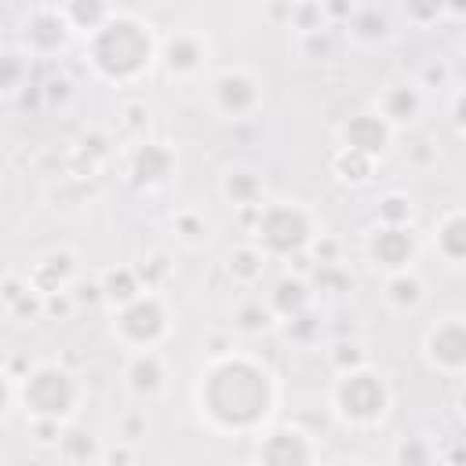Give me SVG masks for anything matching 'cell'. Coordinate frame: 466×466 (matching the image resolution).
<instances>
[{
    "label": "cell",
    "mask_w": 466,
    "mask_h": 466,
    "mask_svg": "<svg viewBox=\"0 0 466 466\" xmlns=\"http://www.w3.org/2000/svg\"><path fill=\"white\" fill-rule=\"evenodd\" d=\"M390 299H393L397 306H415V302L422 299V284H419L415 277H408V273H397V277L390 280Z\"/></svg>",
    "instance_id": "25"
},
{
    "label": "cell",
    "mask_w": 466,
    "mask_h": 466,
    "mask_svg": "<svg viewBox=\"0 0 466 466\" xmlns=\"http://www.w3.org/2000/svg\"><path fill=\"white\" fill-rule=\"evenodd\" d=\"M426 357L430 364L444 371L466 368V320L462 317H444L426 331Z\"/></svg>",
    "instance_id": "7"
},
{
    "label": "cell",
    "mask_w": 466,
    "mask_h": 466,
    "mask_svg": "<svg viewBox=\"0 0 466 466\" xmlns=\"http://www.w3.org/2000/svg\"><path fill=\"white\" fill-rule=\"evenodd\" d=\"M102 291H106V299H113V302H131L135 295H138V277H135V269H113V273H106V280H102Z\"/></svg>",
    "instance_id": "20"
},
{
    "label": "cell",
    "mask_w": 466,
    "mask_h": 466,
    "mask_svg": "<svg viewBox=\"0 0 466 466\" xmlns=\"http://www.w3.org/2000/svg\"><path fill=\"white\" fill-rule=\"evenodd\" d=\"M273 386L262 364L251 357H222L208 368L200 386V408L222 430H251L266 419Z\"/></svg>",
    "instance_id": "1"
},
{
    "label": "cell",
    "mask_w": 466,
    "mask_h": 466,
    "mask_svg": "<svg viewBox=\"0 0 466 466\" xmlns=\"http://www.w3.org/2000/svg\"><path fill=\"white\" fill-rule=\"evenodd\" d=\"M266 320H269L266 309H262V313H258V309H244V313H240V324H244V328H266Z\"/></svg>",
    "instance_id": "29"
},
{
    "label": "cell",
    "mask_w": 466,
    "mask_h": 466,
    "mask_svg": "<svg viewBox=\"0 0 466 466\" xmlns=\"http://www.w3.org/2000/svg\"><path fill=\"white\" fill-rule=\"evenodd\" d=\"M419 91L415 87H408V84H393V87H386V95H382V102H379V113L390 120V124H408V120H415L419 116Z\"/></svg>",
    "instance_id": "13"
},
{
    "label": "cell",
    "mask_w": 466,
    "mask_h": 466,
    "mask_svg": "<svg viewBox=\"0 0 466 466\" xmlns=\"http://www.w3.org/2000/svg\"><path fill=\"white\" fill-rule=\"evenodd\" d=\"M404 11L411 22H433L444 11V0H404Z\"/></svg>",
    "instance_id": "28"
},
{
    "label": "cell",
    "mask_w": 466,
    "mask_h": 466,
    "mask_svg": "<svg viewBox=\"0 0 466 466\" xmlns=\"http://www.w3.org/2000/svg\"><path fill=\"white\" fill-rule=\"evenodd\" d=\"M437 251L448 262H466V211H451L437 226Z\"/></svg>",
    "instance_id": "14"
},
{
    "label": "cell",
    "mask_w": 466,
    "mask_h": 466,
    "mask_svg": "<svg viewBox=\"0 0 466 466\" xmlns=\"http://www.w3.org/2000/svg\"><path fill=\"white\" fill-rule=\"evenodd\" d=\"M204 62V44L193 33H178L167 44V69L171 73H193Z\"/></svg>",
    "instance_id": "16"
},
{
    "label": "cell",
    "mask_w": 466,
    "mask_h": 466,
    "mask_svg": "<svg viewBox=\"0 0 466 466\" xmlns=\"http://www.w3.org/2000/svg\"><path fill=\"white\" fill-rule=\"evenodd\" d=\"M353 29H357L360 40H379V36H386V18L375 15V11H364V15L353 18Z\"/></svg>",
    "instance_id": "26"
},
{
    "label": "cell",
    "mask_w": 466,
    "mask_h": 466,
    "mask_svg": "<svg viewBox=\"0 0 466 466\" xmlns=\"http://www.w3.org/2000/svg\"><path fill=\"white\" fill-rule=\"evenodd\" d=\"M258 459L262 462H306L309 459V448H306V437L295 433V430H277L262 441L258 448Z\"/></svg>",
    "instance_id": "12"
},
{
    "label": "cell",
    "mask_w": 466,
    "mask_h": 466,
    "mask_svg": "<svg viewBox=\"0 0 466 466\" xmlns=\"http://www.w3.org/2000/svg\"><path fill=\"white\" fill-rule=\"evenodd\" d=\"M167 171H171V153L164 146H157V142L138 146V153H135V182H160V178H167Z\"/></svg>",
    "instance_id": "15"
},
{
    "label": "cell",
    "mask_w": 466,
    "mask_h": 466,
    "mask_svg": "<svg viewBox=\"0 0 466 466\" xmlns=\"http://www.w3.org/2000/svg\"><path fill=\"white\" fill-rule=\"evenodd\" d=\"M116 331L131 346H153L167 331V313L157 295H135L116 317Z\"/></svg>",
    "instance_id": "6"
},
{
    "label": "cell",
    "mask_w": 466,
    "mask_h": 466,
    "mask_svg": "<svg viewBox=\"0 0 466 466\" xmlns=\"http://www.w3.org/2000/svg\"><path fill=\"white\" fill-rule=\"evenodd\" d=\"M22 404L33 419H66L76 404V382L58 364H40L22 382Z\"/></svg>",
    "instance_id": "3"
},
{
    "label": "cell",
    "mask_w": 466,
    "mask_h": 466,
    "mask_svg": "<svg viewBox=\"0 0 466 466\" xmlns=\"http://www.w3.org/2000/svg\"><path fill=\"white\" fill-rule=\"evenodd\" d=\"M262 193V182L251 171H229L226 178V197H233V204H251Z\"/></svg>",
    "instance_id": "21"
},
{
    "label": "cell",
    "mask_w": 466,
    "mask_h": 466,
    "mask_svg": "<svg viewBox=\"0 0 466 466\" xmlns=\"http://www.w3.org/2000/svg\"><path fill=\"white\" fill-rule=\"evenodd\" d=\"M371 258L382 266V269H390V273H400L411 258H415V237H411V229L408 226H390V222H382L375 233H371Z\"/></svg>",
    "instance_id": "8"
},
{
    "label": "cell",
    "mask_w": 466,
    "mask_h": 466,
    "mask_svg": "<svg viewBox=\"0 0 466 466\" xmlns=\"http://www.w3.org/2000/svg\"><path fill=\"white\" fill-rule=\"evenodd\" d=\"M444 7L455 11V15H466V0H444Z\"/></svg>",
    "instance_id": "31"
},
{
    "label": "cell",
    "mask_w": 466,
    "mask_h": 466,
    "mask_svg": "<svg viewBox=\"0 0 466 466\" xmlns=\"http://www.w3.org/2000/svg\"><path fill=\"white\" fill-rule=\"evenodd\" d=\"M160 382H164V368H160L157 353H149V350L138 353V357L131 360V368H127V386H131L135 393H157Z\"/></svg>",
    "instance_id": "17"
},
{
    "label": "cell",
    "mask_w": 466,
    "mask_h": 466,
    "mask_svg": "<svg viewBox=\"0 0 466 466\" xmlns=\"http://www.w3.org/2000/svg\"><path fill=\"white\" fill-rule=\"evenodd\" d=\"M255 233H258L262 248L273 251V255L302 251V248L309 244V237H313V229H309V215H306L299 204H288V200L262 208Z\"/></svg>",
    "instance_id": "4"
},
{
    "label": "cell",
    "mask_w": 466,
    "mask_h": 466,
    "mask_svg": "<svg viewBox=\"0 0 466 466\" xmlns=\"http://www.w3.org/2000/svg\"><path fill=\"white\" fill-rule=\"evenodd\" d=\"M69 15L58 11H33L25 18V44L36 51H58L69 40Z\"/></svg>",
    "instance_id": "10"
},
{
    "label": "cell",
    "mask_w": 466,
    "mask_h": 466,
    "mask_svg": "<svg viewBox=\"0 0 466 466\" xmlns=\"http://www.w3.org/2000/svg\"><path fill=\"white\" fill-rule=\"evenodd\" d=\"M342 142H346L350 149H357V153L375 157V153H382L386 142H390V120H386L382 113H357V116H350V124L342 127Z\"/></svg>",
    "instance_id": "9"
},
{
    "label": "cell",
    "mask_w": 466,
    "mask_h": 466,
    "mask_svg": "<svg viewBox=\"0 0 466 466\" xmlns=\"http://www.w3.org/2000/svg\"><path fill=\"white\" fill-rule=\"evenodd\" d=\"M62 441V451L69 455V459H87L91 451H95V441L87 437V433H80V430H69L66 437H58Z\"/></svg>",
    "instance_id": "27"
},
{
    "label": "cell",
    "mask_w": 466,
    "mask_h": 466,
    "mask_svg": "<svg viewBox=\"0 0 466 466\" xmlns=\"http://www.w3.org/2000/svg\"><path fill=\"white\" fill-rule=\"evenodd\" d=\"M215 102H218L229 116H240V113H248V109L258 102V84H255L248 73H240V69L222 73V76L215 80Z\"/></svg>",
    "instance_id": "11"
},
{
    "label": "cell",
    "mask_w": 466,
    "mask_h": 466,
    "mask_svg": "<svg viewBox=\"0 0 466 466\" xmlns=\"http://www.w3.org/2000/svg\"><path fill=\"white\" fill-rule=\"evenodd\" d=\"M229 269H233V277H240V280H255V277L262 273V251H258V248H237V251L229 255Z\"/></svg>",
    "instance_id": "23"
},
{
    "label": "cell",
    "mask_w": 466,
    "mask_h": 466,
    "mask_svg": "<svg viewBox=\"0 0 466 466\" xmlns=\"http://www.w3.org/2000/svg\"><path fill=\"white\" fill-rule=\"evenodd\" d=\"M306 284L302 280H280L277 288H273V309L277 313H284V317H295L302 306H306Z\"/></svg>",
    "instance_id": "19"
},
{
    "label": "cell",
    "mask_w": 466,
    "mask_h": 466,
    "mask_svg": "<svg viewBox=\"0 0 466 466\" xmlns=\"http://www.w3.org/2000/svg\"><path fill=\"white\" fill-rule=\"evenodd\" d=\"M91 66L109 80H135L153 62V36L138 18H109L87 40Z\"/></svg>",
    "instance_id": "2"
},
{
    "label": "cell",
    "mask_w": 466,
    "mask_h": 466,
    "mask_svg": "<svg viewBox=\"0 0 466 466\" xmlns=\"http://www.w3.org/2000/svg\"><path fill=\"white\" fill-rule=\"evenodd\" d=\"M335 404L342 411V419L350 422H375L386 404H390V393H386V382L375 375V371H346L335 386Z\"/></svg>",
    "instance_id": "5"
},
{
    "label": "cell",
    "mask_w": 466,
    "mask_h": 466,
    "mask_svg": "<svg viewBox=\"0 0 466 466\" xmlns=\"http://www.w3.org/2000/svg\"><path fill=\"white\" fill-rule=\"evenodd\" d=\"M379 218L390 222V226H404V222L411 218V204H408V197H400V193L382 197V200H379Z\"/></svg>",
    "instance_id": "24"
},
{
    "label": "cell",
    "mask_w": 466,
    "mask_h": 466,
    "mask_svg": "<svg viewBox=\"0 0 466 466\" xmlns=\"http://www.w3.org/2000/svg\"><path fill=\"white\" fill-rule=\"evenodd\" d=\"M66 15H69L73 25L95 33L98 25L109 22V4H106V0H69V11H66Z\"/></svg>",
    "instance_id": "18"
},
{
    "label": "cell",
    "mask_w": 466,
    "mask_h": 466,
    "mask_svg": "<svg viewBox=\"0 0 466 466\" xmlns=\"http://www.w3.org/2000/svg\"><path fill=\"white\" fill-rule=\"evenodd\" d=\"M328 11L331 15H346V0H328Z\"/></svg>",
    "instance_id": "32"
},
{
    "label": "cell",
    "mask_w": 466,
    "mask_h": 466,
    "mask_svg": "<svg viewBox=\"0 0 466 466\" xmlns=\"http://www.w3.org/2000/svg\"><path fill=\"white\" fill-rule=\"evenodd\" d=\"M455 124H459V127L466 131V91H462V95L455 98Z\"/></svg>",
    "instance_id": "30"
},
{
    "label": "cell",
    "mask_w": 466,
    "mask_h": 466,
    "mask_svg": "<svg viewBox=\"0 0 466 466\" xmlns=\"http://www.w3.org/2000/svg\"><path fill=\"white\" fill-rule=\"evenodd\" d=\"M335 167H339V175H342V178L364 182V178L371 175V157H368V153H357V149H350V146H342V153H339Z\"/></svg>",
    "instance_id": "22"
}]
</instances>
